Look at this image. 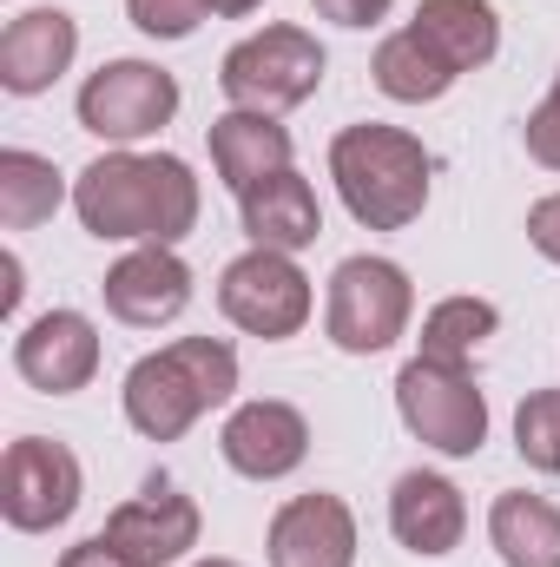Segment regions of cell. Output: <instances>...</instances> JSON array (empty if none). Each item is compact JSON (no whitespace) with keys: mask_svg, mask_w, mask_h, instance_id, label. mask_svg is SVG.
Wrapping results in <instances>:
<instances>
[{"mask_svg":"<svg viewBox=\"0 0 560 567\" xmlns=\"http://www.w3.org/2000/svg\"><path fill=\"white\" fill-rule=\"evenodd\" d=\"M73 53H80V20L66 7H27L0 33V86L13 100H33L73 66Z\"/></svg>","mask_w":560,"mask_h":567,"instance_id":"cell-14","label":"cell"},{"mask_svg":"<svg viewBox=\"0 0 560 567\" xmlns=\"http://www.w3.org/2000/svg\"><path fill=\"white\" fill-rule=\"evenodd\" d=\"M396 416L416 435L422 449L435 455H481L488 442V396L475 390L468 370H448V363H428V357H409L403 377H396Z\"/></svg>","mask_w":560,"mask_h":567,"instance_id":"cell-6","label":"cell"},{"mask_svg":"<svg viewBox=\"0 0 560 567\" xmlns=\"http://www.w3.org/2000/svg\"><path fill=\"white\" fill-rule=\"evenodd\" d=\"M265 0H211V13H225V20H245V13H258Z\"/></svg>","mask_w":560,"mask_h":567,"instance_id":"cell-31","label":"cell"},{"mask_svg":"<svg viewBox=\"0 0 560 567\" xmlns=\"http://www.w3.org/2000/svg\"><path fill=\"white\" fill-rule=\"evenodd\" d=\"M238 218H245L251 245L290 251V258L323 238V205H317V192H310V178H303L297 165L278 172V178H265V185H251V192L238 198Z\"/></svg>","mask_w":560,"mask_h":567,"instance_id":"cell-18","label":"cell"},{"mask_svg":"<svg viewBox=\"0 0 560 567\" xmlns=\"http://www.w3.org/2000/svg\"><path fill=\"white\" fill-rule=\"evenodd\" d=\"M323 66H330V53L317 47V33L278 20V27H265V33H245V40L225 53L218 86H225V100L245 106V113H290V106H303V100L323 86Z\"/></svg>","mask_w":560,"mask_h":567,"instance_id":"cell-5","label":"cell"},{"mask_svg":"<svg viewBox=\"0 0 560 567\" xmlns=\"http://www.w3.org/2000/svg\"><path fill=\"white\" fill-rule=\"evenodd\" d=\"M126 20L145 40H191L211 20V0H126Z\"/></svg>","mask_w":560,"mask_h":567,"instance_id":"cell-25","label":"cell"},{"mask_svg":"<svg viewBox=\"0 0 560 567\" xmlns=\"http://www.w3.org/2000/svg\"><path fill=\"white\" fill-rule=\"evenodd\" d=\"M126 561L139 567H178L191 548H198V535H205V515H198V502L191 495H178L172 482H152L145 495L133 502H120L113 515H106V528H100Z\"/></svg>","mask_w":560,"mask_h":567,"instance_id":"cell-11","label":"cell"},{"mask_svg":"<svg viewBox=\"0 0 560 567\" xmlns=\"http://www.w3.org/2000/svg\"><path fill=\"white\" fill-rule=\"evenodd\" d=\"M218 310L225 323H238L245 337H265V343H283L310 323V278L290 251H265L251 245L245 258L225 265L218 278Z\"/></svg>","mask_w":560,"mask_h":567,"instance_id":"cell-9","label":"cell"},{"mask_svg":"<svg viewBox=\"0 0 560 567\" xmlns=\"http://www.w3.org/2000/svg\"><path fill=\"white\" fill-rule=\"evenodd\" d=\"M198 172L178 152L113 145L73 178V212L100 245H178L198 225Z\"/></svg>","mask_w":560,"mask_h":567,"instance_id":"cell-1","label":"cell"},{"mask_svg":"<svg viewBox=\"0 0 560 567\" xmlns=\"http://www.w3.org/2000/svg\"><path fill=\"white\" fill-rule=\"evenodd\" d=\"M521 140H528V158H535V165L560 172V73H554V86H548V100H541V106L528 113Z\"/></svg>","mask_w":560,"mask_h":567,"instance_id":"cell-26","label":"cell"},{"mask_svg":"<svg viewBox=\"0 0 560 567\" xmlns=\"http://www.w3.org/2000/svg\"><path fill=\"white\" fill-rule=\"evenodd\" d=\"M330 27H350V33H363V27H376V20H390V7L396 0H310Z\"/></svg>","mask_w":560,"mask_h":567,"instance_id":"cell-28","label":"cell"},{"mask_svg":"<svg viewBox=\"0 0 560 567\" xmlns=\"http://www.w3.org/2000/svg\"><path fill=\"white\" fill-rule=\"evenodd\" d=\"M0 278H7V290H0V310L13 317V310H20V290H27V284H20V258H13V251L0 258Z\"/></svg>","mask_w":560,"mask_h":567,"instance_id":"cell-30","label":"cell"},{"mask_svg":"<svg viewBox=\"0 0 560 567\" xmlns=\"http://www.w3.org/2000/svg\"><path fill=\"white\" fill-rule=\"evenodd\" d=\"M501 330V310L488 297H442L428 317H422V350L428 363H448V370H468V357Z\"/></svg>","mask_w":560,"mask_h":567,"instance_id":"cell-23","label":"cell"},{"mask_svg":"<svg viewBox=\"0 0 560 567\" xmlns=\"http://www.w3.org/2000/svg\"><path fill=\"white\" fill-rule=\"evenodd\" d=\"M231 390H238V350L225 337H178L126 370L120 403L145 442H178L198 416L231 403Z\"/></svg>","mask_w":560,"mask_h":567,"instance_id":"cell-3","label":"cell"},{"mask_svg":"<svg viewBox=\"0 0 560 567\" xmlns=\"http://www.w3.org/2000/svg\"><path fill=\"white\" fill-rule=\"evenodd\" d=\"M80 495H86V475H80V455L66 442H53V435L7 442V455H0V515H7V528L46 535V528L73 522Z\"/></svg>","mask_w":560,"mask_h":567,"instance_id":"cell-8","label":"cell"},{"mask_svg":"<svg viewBox=\"0 0 560 567\" xmlns=\"http://www.w3.org/2000/svg\"><path fill=\"white\" fill-rule=\"evenodd\" d=\"M13 370L40 396H73L100 377V330L86 310H46L13 337Z\"/></svg>","mask_w":560,"mask_h":567,"instance_id":"cell-10","label":"cell"},{"mask_svg":"<svg viewBox=\"0 0 560 567\" xmlns=\"http://www.w3.org/2000/svg\"><path fill=\"white\" fill-rule=\"evenodd\" d=\"M390 535H396L409 555H422V561L455 555L462 535H468V502H462V488H455L448 475H435V468L396 475V488H390Z\"/></svg>","mask_w":560,"mask_h":567,"instance_id":"cell-16","label":"cell"},{"mask_svg":"<svg viewBox=\"0 0 560 567\" xmlns=\"http://www.w3.org/2000/svg\"><path fill=\"white\" fill-rule=\"evenodd\" d=\"M330 178L356 225L370 231H409L428 205V145L403 126L363 120L330 140Z\"/></svg>","mask_w":560,"mask_h":567,"instance_id":"cell-2","label":"cell"},{"mask_svg":"<svg viewBox=\"0 0 560 567\" xmlns=\"http://www.w3.org/2000/svg\"><path fill=\"white\" fill-rule=\"evenodd\" d=\"M218 449H225V462L245 482H283L310 455V423H303V410H290L278 396H258V403H238L231 410Z\"/></svg>","mask_w":560,"mask_h":567,"instance_id":"cell-12","label":"cell"},{"mask_svg":"<svg viewBox=\"0 0 560 567\" xmlns=\"http://www.w3.org/2000/svg\"><path fill=\"white\" fill-rule=\"evenodd\" d=\"M370 80H376V93H383V100H396V106H435L462 73H455L428 40H422L416 27H403V33H390V40L376 47Z\"/></svg>","mask_w":560,"mask_h":567,"instance_id":"cell-21","label":"cell"},{"mask_svg":"<svg viewBox=\"0 0 560 567\" xmlns=\"http://www.w3.org/2000/svg\"><path fill=\"white\" fill-rule=\"evenodd\" d=\"M488 542L508 567H560V508L548 495L508 488L488 508Z\"/></svg>","mask_w":560,"mask_h":567,"instance_id":"cell-20","label":"cell"},{"mask_svg":"<svg viewBox=\"0 0 560 567\" xmlns=\"http://www.w3.org/2000/svg\"><path fill=\"white\" fill-rule=\"evenodd\" d=\"M60 205H66L60 165L40 158V152L7 145V152H0V225H7V231H33V225H46Z\"/></svg>","mask_w":560,"mask_h":567,"instance_id":"cell-22","label":"cell"},{"mask_svg":"<svg viewBox=\"0 0 560 567\" xmlns=\"http://www.w3.org/2000/svg\"><path fill=\"white\" fill-rule=\"evenodd\" d=\"M191 567H238V561H191Z\"/></svg>","mask_w":560,"mask_h":567,"instance_id":"cell-32","label":"cell"},{"mask_svg":"<svg viewBox=\"0 0 560 567\" xmlns=\"http://www.w3.org/2000/svg\"><path fill=\"white\" fill-rule=\"evenodd\" d=\"M106 310L133 330H158L172 317H185L191 303V265L172 245H133L113 271H106Z\"/></svg>","mask_w":560,"mask_h":567,"instance_id":"cell-13","label":"cell"},{"mask_svg":"<svg viewBox=\"0 0 560 567\" xmlns=\"http://www.w3.org/2000/svg\"><path fill=\"white\" fill-rule=\"evenodd\" d=\"M416 310V284L396 258H343L330 271V303H323V330L343 357H383Z\"/></svg>","mask_w":560,"mask_h":567,"instance_id":"cell-4","label":"cell"},{"mask_svg":"<svg viewBox=\"0 0 560 567\" xmlns=\"http://www.w3.org/2000/svg\"><path fill=\"white\" fill-rule=\"evenodd\" d=\"M271 567H356V515L343 495H290L271 522Z\"/></svg>","mask_w":560,"mask_h":567,"instance_id":"cell-15","label":"cell"},{"mask_svg":"<svg viewBox=\"0 0 560 567\" xmlns=\"http://www.w3.org/2000/svg\"><path fill=\"white\" fill-rule=\"evenodd\" d=\"M528 245H535L548 265H560V192H548V198L528 205Z\"/></svg>","mask_w":560,"mask_h":567,"instance_id":"cell-27","label":"cell"},{"mask_svg":"<svg viewBox=\"0 0 560 567\" xmlns=\"http://www.w3.org/2000/svg\"><path fill=\"white\" fill-rule=\"evenodd\" d=\"M515 449L528 468L560 475V390H535L521 410H515Z\"/></svg>","mask_w":560,"mask_h":567,"instance_id":"cell-24","label":"cell"},{"mask_svg":"<svg viewBox=\"0 0 560 567\" xmlns=\"http://www.w3.org/2000/svg\"><path fill=\"white\" fill-rule=\"evenodd\" d=\"M178 120V80L158 60H106L80 86V126L106 145H139Z\"/></svg>","mask_w":560,"mask_h":567,"instance_id":"cell-7","label":"cell"},{"mask_svg":"<svg viewBox=\"0 0 560 567\" xmlns=\"http://www.w3.org/2000/svg\"><path fill=\"white\" fill-rule=\"evenodd\" d=\"M409 27H416L455 73H481L501 53V13L488 0H422Z\"/></svg>","mask_w":560,"mask_h":567,"instance_id":"cell-19","label":"cell"},{"mask_svg":"<svg viewBox=\"0 0 560 567\" xmlns=\"http://www.w3.org/2000/svg\"><path fill=\"white\" fill-rule=\"evenodd\" d=\"M211 172L245 198L251 185L290 172V126H278V113H245V106L218 113L211 120Z\"/></svg>","mask_w":560,"mask_h":567,"instance_id":"cell-17","label":"cell"},{"mask_svg":"<svg viewBox=\"0 0 560 567\" xmlns=\"http://www.w3.org/2000/svg\"><path fill=\"white\" fill-rule=\"evenodd\" d=\"M60 567H139V561H126L106 535H93V542H73V548L60 555Z\"/></svg>","mask_w":560,"mask_h":567,"instance_id":"cell-29","label":"cell"}]
</instances>
